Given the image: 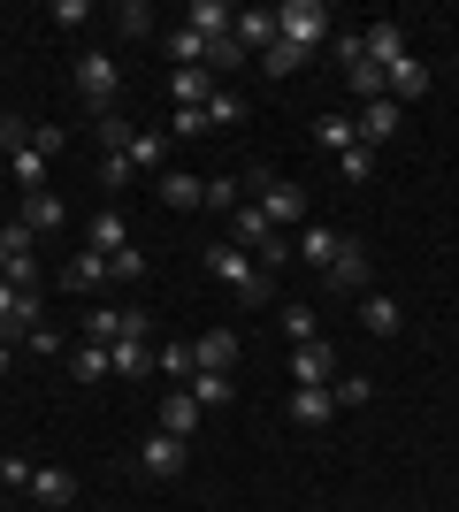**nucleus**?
I'll return each instance as SVG.
<instances>
[{
    "instance_id": "1",
    "label": "nucleus",
    "mask_w": 459,
    "mask_h": 512,
    "mask_svg": "<svg viewBox=\"0 0 459 512\" xmlns=\"http://www.w3.org/2000/svg\"><path fill=\"white\" fill-rule=\"evenodd\" d=\"M245 192H253V207H261V222H268V230H306V192H299V184H284V176H276V169H253V176H245Z\"/></svg>"
},
{
    "instance_id": "2",
    "label": "nucleus",
    "mask_w": 459,
    "mask_h": 512,
    "mask_svg": "<svg viewBox=\"0 0 459 512\" xmlns=\"http://www.w3.org/2000/svg\"><path fill=\"white\" fill-rule=\"evenodd\" d=\"M276 39H291V46H337V16H329L322 0H284L276 8Z\"/></svg>"
},
{
    "instance_id": "3",
    "label": "nucleus",
    "mask_w": 459,
    "mask_h": 512,
    "mask_svg": "<svg viewBox=\"0 0 459 512\" xmlns=\"http://www.w3.org/2000/svg\"><path fill=\"white\" fill-rule=\"evenodd\" d=\"M207 268H215V283H230L245 306H261V299H268V268L245 253V245H207Z\"/></svg>"
},
{
    "instance_id": "4",
    "label": "nucleus",
    "mask_w": 459,
    "mask_h": 512,
    "mask_svg": "<svg viewBox=\"0 0 459 512\" xmlns=\"http://www.w3.org/2000/svg\"><path fill=\"white\" fill-rule=\"evenodd\" d=\"M368 245L360 237H337V253H329V268H322V291H337V299H360L368 291Z\"/></svg>"
},
{
    "instance_id": "5",
    "label": "nucleus",
    "mask_w": 459,
    "mask_h": 512,
    "mask_svg": "<svg viewBox=\"0 0 459 512\" xmlns=\"http://www.w3.org/2000/svg\"><path fill=\"white\" fill-rule=\"evenodd\" d=\"M77 92H85L92 115H115V92H123V69L108 54H77Z\"/></svg>"
},
{
    "instance_id": "6",
    "label": "nucleus",
    "mask_w": 459,
    "mask_h": 512,
    "mask_svg": "<svg viewBox=\"0 0 459 512\" xmlns=\"http://www.w3.org/2000/svg\"><path fill=\"white\" fill-rule=\"evenodd\" d=\"M184 467H192V444H184V436H161V428H153L146 444H138V474H146V482H176Z\"/></svg>"
},
{
    "instance_id": "7",
    "label": "nucleus",
    "mask_w": 459,
    "mask_h": 512,
    "mask_svg": "<svg viewBox=\"0 0 459 512\" xmlns=\"http://www.w3.org/2000/svg\"><path fill=\"white\" fill-rule=\"evenodd\" d=\"M322 383H337V352H329L322 337L291 344V390H322Z\"/></svg>"
},
{
    "instance_id": "8",
    "label": "nucleus",
    "mask_w": 459,
    "mask_h": 512,
    "mask_svg": "<svg viewBox=\"0 0 459 512\" xmlns=\"http://www.w3.org/2000/svg\"><path fill=\"white\" fill-rule=\"evenodd\" d=\"M398 115H406L398 100H368V107H352V130H360V146H391V138H398Z\"/></svg>"
},
{
    "instance_id": "9",
    "label": "nucleus",
    "mask_w": 459,
    "mask_h": 512,
    "mask_svg": "<svg viewBox=\"0 0 459 512\" xmlns=\"http://www.w3.org/2000/svg\"><path fill=\"white\" fill-rule=\"evenodd\" d=\"M176 23H184L192 39H207V46H215V39H230V23H238V16H230L222 0H192V8H184V16H176Z\"/></svg>"
},
{
    "instance_id": "10",
    "label": "nucleus",
    "mask_w": 459,
    "mask_h": 512,
    "mask_svg": "<svg viewBox=\"0 0 459 512\" xmlns=\"http://www.w3.org/2000/svg\"><path fill=\"white\" fill-rule=\"evenodd\" d=\"M230 39H238L245 54H268V46H276V8H238Z\"/></svg>"
},
{
    "instance_id": "11",
    "label": "nucleus",
    "mask_w": 459,
    "mask_h": 512,
    "mask_svg": "<svg viewBox=\"0 0 459 512\" xmlns=\"http://www.w3.org/2000/svg\"><path fill=\"white\" fill-rule=\"evenodd\" d=\"M192 360L207 367V375H230V367H238V329H207V337L192 344Z\"/></svg>"
},
{
    "instance_id": "12",
    "label": "nucleus",
    "mask_w": 459,
    "mask_h": 512,
    "mask_svg": "<svg viewBox=\"0 0 459 512\" xmlns=\"http://www.w3.org/2000/svg\"><path fill=\"white\" fill-rule=\"evenodd\" d=\"M192 428H199V398L192 390H161V436H184V444H192Z\"/></svg>"
},
{
    "instance_id": "13",
    "label": "nucleus",
    "mask_w": 459,
    "mask_h": 512,
    "mask_svg": "<svg viewBox=\"0 0 459 512\" xmlns=\"http://www.w3.org/2000/svg\"><path fill=\"white\" fill-rule=\"evenodd\" d=\"M383 85H391V100L406 107V100H421L429 92V62H414V54H398L391 69H383Z\"/></svg>"
},
{
    "instance_id": "14",
    "label": "nucleus",
    "mask_w": 459,
    "mask_h": 512,
    "mask_svg": "<svg viewBox=\"0 0 459 512\" xmlns=\"http://www.w3.org/2000/svg\"><path fill=\"white\" fill-rule=\"evenodd\" d=\"M222 92V77H207V69H169V100L176 107H207Z\"/></svg>"
},
{
    "instance_id": "15",
    "label": "nucleus",
    "mask_w": 459,
    "mask_h": 512,
    "mask_svg": "<svg viewBox=\"0 0 459 512\" xmlns=\"http://www.w3.org/2000/svg\"><path fill=\"white\" fill-rule=\"evenodd\" d=\"M31 497H39V505H77V474L69 467H31Z\"/></svg>"
},
{
    "instance_id": "16",
    "label": "nucleus",
    "mask_w": 459,
    "mask_h": 512,
    "mask_svg": "<svg viewBox=\"0 0 459 512\" xmlns=\"http://www.w3.org/2000/svg\"><path fill=\"white\" fill-rule=\"evenodd\" d=\"M398 54H406V39H398V23H368V31H360V62L391 69Z\"/></svg>"
},
{
    "instance_id": "17",
    "label": "nucleus",
    "mask_w": 459,
    "mask_h": 512,
    "mask_svg": "<svg viewBox=\"0 0 459 512\" xmlns=\"http://www.w3.org/2000/svg\"><path fill=\"white\" fill-rule=\"evenodd\" d=\"M398 299H383V291H360V329H368V337H398Z\"/></svg>"
},
{
    "instance_id": "18",
    "label": "nucleus",
    "mask_w": 459,
    "mask_h": 512,
    "mask_svg": "<svg viewBox=\"0 0 459 512\" xmlns=\"http://www.w3.org/2000/svg\"><path fill=\"white\" fill-rule=\"evenodd\" d=\"M108 367L123 375V383H138V375H153V344H146V337H123V344H108Z\"/></svg>"
},
{
    "instance_id": "19",
    "label": "nucleus",
    "mask_w": 459,
    "mask_h": 512,
    "mask_svg": "<svg viewBox=\"0 0 459 512\" xmlns=\"http://www.w3.org/2000/svg\"><path fill=\"white\" fill-rule=\"evenodd\" d=\"M153 375H169V390H184V383L199 375L192 344H153Z\"/></svg>"
},
{
    "instance_id": "20",
    "label": "nucleus",
    "mask_w": 459,
    "mask_h": 512,
    "mask_svg": "<svg viewBox=\"0 0 459 512\" xmlns=\"http://www.w3.org/2000/svg\"><path fill=\"white\" fill-rule=\"evenodd\" d=\"M16 222H23L31 237H39V230H62V199H54V192H23Z\"/></svg>"
},
{
    "instance_id": "21",
    "label": "nucleus",
    "mask_w": 459,
    "mask_h": 512,
    "mask_svg": "<svg viewBox=\"0 0 459 512\" xmlns=\"http://www.w3.org/2000/svg\"><path fill=\"white\" fill-rule=\"evenodd\" d=\"M329 413H337L329 383H322V390H291V421H299V428H329Z\"/></svg>"
},
{
    "instance_id": "22",
    "label": "nucleus",
    "mask_w": 459,
    "mask_h": 512,
    "mask_svg": "<svg viewBox=\"0 0 459 512\" xmlns=\"http://www.w3.org/2000/svg\"><path fill=\"white\" fill-rule=\"evenodd\" d=\"M131 245V222H123V207H100L92 214V253H123Z\"/></svg>"
},
{
    "instance_id": "23",
    "label": "nucleus",
    "mask_w": 459,
    "mask_h": 512,
    "mask_svg": "<svg viewBox=\"0 0 459 512\" xmlns=\"http://www.w3.org/2000/svg\"><path fill=\"white\" fill-rule=\"evenodd\" d=\"M314 146H329V153L360 146V130H352V115H345V107H329V115H314Z\"/></svg>"
},
{
    "instance_id": "24",
    "label": "nucleus",
    "mask_w": 459,
    "mask_h": 512,
    "mask_svg": "<svg viewBox=\"0 0 459 512\" xmlns=\"http://www.w3.org/2000/svg\"><path fill=\"white\" fill-rule=\"evenodd\" d=\"M161 207H207V184L184 176V169H169V176H161Z\"/></svg>"
},
{
    "instance_id": "25",
    "label": "nucleus",
    "mask_w": 459,
    "mask_h": 512,
    "mask_svg": "<svg viewBox=\"0 0 459 512\" xmlns=\"http://www.w3.org/2000/svg\"><path fill=\"white\" fill-rule=\"evenodd\" d=\"M345 85H352V107L391 100V85H383V69H375V62H352V69H345Z\"/></svg>"
},
{
    "instance_id": "26",
    "label": "nucleus",
    "mask_w": 459,
    "mask_h": 512,
    "mask_svg": "<svg viewBox=\"0 0 459 512\" xmlns=\"http://www.w3.org/2000/svg\"><path fill=\"white\" fill-rule=\"evenodd\" d=\"M291 253H299L306 268H329V253H337V230H322V222H306V230H299V245H291Z\"/></svg>"
},
{
    "instance_id": "27",
    "label": "nucleus",
    "mask_w": 459,
    "mask_h": 512,
    "mask_svg": "<svg viewBox=\"0 0 459 512\" xmlns=\"http://www.w3.org/2000/svg\"><path fill=\"white\" fill-rule=\"evenodd\" d=\"M100 276H108V253H92V245H85V253H77V260L62 268V283H69V291H92Z\"/></svg>"
},
{
    "instance_id": "28",
    "label": "nucleus",
    "mask_w": 459,
    "mask_h": 512,
    "mask_svg": "<svg viewBox=\"0 0 459 512\" xmlns=\"http://www.w3.org/2000/svg\"><path fill=\"white\" fill-rule=\"evenodd\" d=\"M306 62H314V54H306V46H291V39H276V46L261 54V69H268V77H299Z\"/></svg>"
},
{
    "instance_id": "29",
    "label": "nucleus",
    "mask_w": 459,
    "mask_h": 512,
    "mask_svg": "<svg viewBox=\"0 0 459 512\" xmlns=\"http://www.w3.org/2000/svg\"><path fill=\"white\" fill-rule=\"evenodd\" d=\"M69 375H77V383H100V375H115V367H108V344H77V352H69Z\"/></svg>"
},
{
    "instance_id": "30",
    "label": "nucleus",
    "mask_w": 459,
    "mask_h": 512,
    "mask_svg": "<svg viewBox=\"0 0 459 512\" xmlns=\"http://www.w3.org/2000/svg\"><path fill=\"white\" fill-rule=\"evenodd\" d=\"M184 390L199 398V413H207V406H230V375H207V367H199V375H192Z\"/></svg>"
},
{
    "instance_id": "31",
    "label": "nucleus",
    "mask_w": 459,
    "mask_h": 512,
    "mask_svg": "<svg viewBox=\"0 0 459 512\" xmlns=\"http://www.w3.org/2000/svg\"><path fill=\"white\" fill-rule=\"evenodd\" d=\"M161 153H169V138H161V130H138L131 146H123V161H131V169H153Z\"/></svg>"
},
{
    "instance_id": "32",
    "label": "nucleus",
    "mask_w": 459,
    "mask_h": 512,
    "mask_svg": "<svg viewBox=\"0 0 459 512\" xmlns=\"http://www.w3.org/2000/svg\"><path fill=\"white\" fill-rule=\"evenodd\" d=\"M16 184L23 192H46V153L39 146H16Z\"/></svg>"
},
{
    "instance_id": "33",
    "label": "nucleus",
    "mask_w": 459,
    "mask_h": 512,
    "mask_svg": "<svg viewBox=\"0 0 459 512\" xmlns=\"http://www.w3.org/2000/svg\"><path fill=\"white\" fill-rule=\"evenodd\" d=\"M337 176H345V184H368L375 176V146H345L337 153Z\"/></svg>"
},
{
    "instance_id": "34",
    "label": "nucleus",
    "mask_w": 459,
    "mask_h": 512,
    "mask_svg": "<svg viewBox=\"0 0 459 512\" xmlns=\"http://www.w3.org/2000/svg\"><path fill=\"white\" fill-rule=\"evenodd\" d=\"M284 337H291V344H314V337H322V321H314V306H306V299L284 306Z\"/></svg>"
},
{
    "instance_id": "35",
    "label": "nucleus",
    "mask_w": 459,
    "mask_h": 512,
    "mask_svg": "<svg viewBox=\"0 0 459 512\" xmlns=\"http://www.w3.org/2000/svg\"><path fill=\"white\" fill-rule=\"evenodd\" d=\"M115 31H123V39H146V31H153V8H146V0H123V8H115Z\"/></svg>"
},
{
    "instance_id": "36",
    "label": "nucleus",
    "mask_w": 459,
    "mask_h": 512,
    "mask_svg": "<svg viewBox=\"0 0 459 512\" xmlns=\"http://www.w3.org/2000/svg\"><path fill=\"white\" fill-rule=\"evenodd\" d=\"M215 123H245V92H230V85H222L215 100H207V130H215Z\"/></svg>"
},
{
    "instance_id": "37",
    "label": "nucleus",
    "mask_w": 459,
    "mask_h": 512,
    "mask_svg": "<svg viewBox=\"0 0 459 512\" xmlns=\"http://www.w3.org/2000/svg\"><path fill=\"white\" fill-rule=\"evenodd\" d=\"M329 398H337V406H368L375 383H368V375H337V383H329Z\"/></svg>"
},
{
    "instance_id": "38",
    "label": "nucleus",
    "mask_w": 459,
    "mask_h": 512,
    "mask_svg": "<svg viewBox=\"0 0 459 512\" xmlns=\"http://www.w3.org/2000/svg\"><path fill=\"white\" fill-rule=\"evenodd\" d=\"M207 207H245V176H207Z\"/></svg>"
},
{
    "instance_id": "39",
    "label": "nucleus",
    "mask_w": 459,
    "mask_h": 512,
    "mask_svg": "<svg viewBox=\"0 0 459 512\" xmlns=\"http://www.w3.org/2000/svg\"><path fill=\"white\" fill-rule=\"evenodd\" d=\"M108 276H115V283H138V276H146V253H138V245H123V253H108Z\"/></svg>"
},
{
    "instance_id": "40",
    "label": "nucleus",
    "mask_w": 459,
    "mask_h": 512,
    "mask_svg": "<svg viewBox=\"0 0 459 512\" xmlns=\"http://www.w3.org/2000/svg\"><path fill=\"white\" fill-rule=\"evenodd\" d=\"M46 23H62V31H85L92 23V0H54V16Z\"/></svg>"
},
{
    "instance_id": "41",
    "label": "nucleus",
    "mask_w": 459,
    "mask_h": 512,
    "mask_svg": "<svg viewBox=\"0 0 459 512\" xmlns=\"http://www.w3.org/2000/svg\"><path fill=\"white\" fill-rule=\"evenodd\" d=\"M131 161H123V153H100V184H108V192H123V184H131Z\"/></svg>"
},
{
    "instance_id": "42",
    "label": "nucleus",
    "mask_w": 459,
    "mask_h": 512,
    "mask_svg": "<svg viewBox=\"0 0 459 512\" xmlns=\"http://www.w3.org/2000/svg\"><path fill=\"white\" fill-rule=\"evenodd\" d=\"M131 138H138V130L123 123V115H100V146H108V153H123V146H131Z\"/></svg>"
},
{
    "instance_id": "43",
    "label": "nucleus",
    "mask_w": 459,
    "mask_h": 512,
    "mask_svg": "<svg viewBox=\"0 0 459 512\" xmlns=\"http://www.w3.org/2000/svg\"><path fill=\"white\" fill-rule=\"evenodd\" d=\"M0 276L16 283V291H31V283H39V253H16V260H8V268H0Z\"/></svg>"
},
{
    "instance_id": "44",
    "label": "nucleus",
    "mask_w": 459,
    "mask_h": 512,
    "mask_svg": "<svg viewBox=\"0 0 459 512\" xmlns=\"http://www.w3.org/2000/svg\"><path fill=\"white\" fill-rule=\"evenodd\" d=\"M0 482H8V490H31V459H23V451H8V459H0Z\"/></svg>"
},
{
    "instance_id": "45",
    "label": "nucleus",
    "mask_w": 459,
    "mask_h": 512,
    "mask_svg": "<svg viewBox=\"0 0 459 512\" xmlns=\"http://www.w3.org/2000/svg\"><path fill=\"white\" fill-rule=\"evenodd\" d=\"M0 146H8V153L31 146V123H23V115H0Z\"/></svg>"
},
{
    "instance_id": "46",
    "label": "nucleus",
    "mask_w": 459,
    "mask_h": 512,
    "mask_svg": "<svg viewBox=\"0 0 459 512\" xmlns=\"http://www.w3.org/2000/svg\"><path fill=\"white\" fill-rule=\"evenodd\" d=\"M23 352H39V360H54V352H62V329H31V337H23Z\"/></svg>"
},
{
    "instance_id": "47",
    "label": "nucleus",
    "mask_w": 459,
    "mask_h": 512,
    "mask_svg": "<svg viewBox=\"0 0 459 512\" xmlns=\"http://www.w3.org/2000/svg\"><path fill=\"white\" fill-rule=\"evenodd\" d=\"M207 130V107H176V138H199Z\"/></svg>"
},
{
    "instance_id": "48",
    "label": "nucleus",
    "mask_w": 459,
    "mask_h": 512,
    "mask_svg": "<svg viewBox=\"0 0 459 512\" xmlns=\"http://www.w3.org/2000/svg\"><path fill=\"white\" fill-rule=\"evenodd\" d=\"M8 367H16V344H8V337H0V375H8Z\"/></svg>"
},
{
    "instance_id": "49",
    "label": "nucleus",
    "mask_w": 459,
    "mask_h": 512,
    "mask_svg": "<svg viewBox=\"0 0 459 512\" xmlns=\"http://www.w3.org/2000/svg\"><path fill=\"white\" fill-rule=\"evenodd\" d=\"M0 268H8V245H0Z\"/></svg>"
}]
</instances>
